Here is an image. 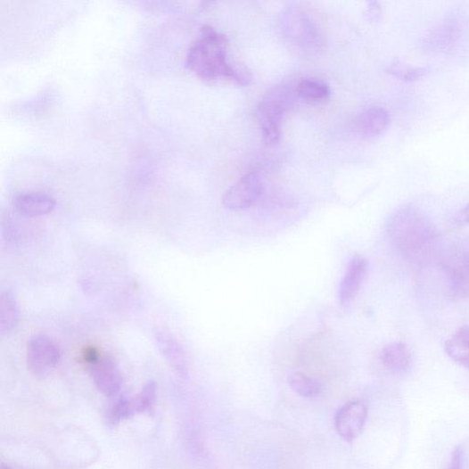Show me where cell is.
I'll return each mask as SVG.
<instances>
[{"label":"cell","mask_w":469,"mask_h":469,"mask_svg":"<svg viewBox=\"0 0 469 469\" xmlns=\"http://www.w3.org/2000/svg\"><path fill=\"white\" fill-rule=\"evenodd\" d=\"M367 416L366 405L360 399L349 401L334 418V429L345 441L356 440L363 432Z\"/></svg>","instance_id":"cell-8"},{"label":"cell","mask_w":469,"mask_h":469,"mask_svg":"<svg viewBox=\"0 0 469 469\" xmlns=\"http://www.w3.org/2000/svg\"><path fill=\"white\" fill-rule=\"evenodd\" d=\"M457 220L461 224L469 225V204L465 206L457 214Z\"/></svg>","instance_id":"cell-23"},{"label":"cell","mask_w":469,"mask_h":469,"mask_svg":"<svg viewBox=\"0 0 469 469\" xmlns=\"http://www.w3.org/2000/svg\"><path fill=\"white\" fill-rule=\"evenodd\" d=\"M380 360L389 373L404 376L411 371L413 354L406 343L391 342L381 350Z\"/></svg>","instance_id":"cell-11"},{"label":"cell","mask_w":469,"mask_h":469,"mask_svg":"<svg viewBox=\"0 0 469 469\" xmlns=\"http://www.w3.org/2000/svg\"><path fill=\"white\" fill-rule=\"evenodd\" d=\"M295 91L300 98L311 103L325 102L331 95L330 87L326 84L315 79L300 80Z\"/></svg>","instance_id":"cell-17"},{"label":"cell","mask_w":469,"mask_h":469,"mask_svg":"<svg viewBox=\"0 0 469 469\" xmlns=\"http://www.w3.org/2000/svg\"><path fill=\"white\" fill-rule=\"evenodd\" d=\"M463 466V450L460 447L454 448L451 454L450 464L447 469H462Z\"/></svg>","instance_id":"cell-22"},{"label":"cell","mask_w":469,"mask_h":469,"mask_svg":"<svg viewBox=\"0 0 469 469\" xmlns=\"http://www.w3.org/2000/svg\"><path fill=\"white\" fill-rule=\"evenodd\" d=\"M391 123V115L383 108L372 107L360 112L352 123L356 136L362 139H374L382 136Z\"/></svg>","instance_id":"cell-10"},{"label":"cell","mask_w":469,"mask_h":469,"mask_svg":"<svg viewBox=\"0 0 469 469\" xmlns=\"http://www.w3.org/2000/svg\"><path fill=\"white\" fill-rule=\"evenodd\" d=\"M20 318L21 311L15 295L12 291H3L0 295V333L3 336L17 327Z\"/></svg>","instance_id":"cell-16"},{"label":"cell","mask_w":469,"mask_h":469,"mask_svg":"<svg viewBox=\"0 0 469 469\" xmlns=\"http://www.w3.org/2000/svg\"><path fill=\"white\" fill-rule=\"evenodd\" d=\"M263 191L258 172H250L231 185L222 196V205L229 210H244L252 207Z\"/></svg>","instance_id":"cell-6"},{"label":"cell","mask_w":469,"mask_h":469,"mask_svg":"<svg viewBox=\"0 0 469 469\" xmlns=\"http://www.w3.org/2000/svg\"><path fill=\"white\" fill-rule=\"evenodd\" d=\"M156 343L163 355L176 372L181 375L187 374L188 360L184 347L169 332L160 330L155 334Z\"/></svg>","instance_id":"cell-14"},{"label":"cell","mask_w":469,"mask_h":469,"mask_svg":"<svg viewBox=\"0 0 469 469\" xmlns=\"http://www.w3.org/2000/svg\"><path fill=\"white\" fill-rule=\"evenodd\" d=\"M428 227L430 226L421 213L414 209H404L392 217L389 234L399 250H419L427 242Z\"/></svg>","instance_id":"cell-3"},{"label":"cell","mask_w":469,"mask_h":469,"mask_svg":"<svg viewBox=\"0 0 469 469\" xmlns=\"http://www.w3.org/2000/svg\"><path fill=\"white\" fill-rule=\"evenodd\" d=\"M288 383L296 394L305 398L316 397L321 391L317 380L300 373L292 374L288 378Z\"/></svg>","instance_id":"cell-18"},{"label":"cell","mask_w":469,"mask_h":469,"mask_svg":"<svg viewBox=\"0 0 469 469\" xmlns=\"http://www.w3.org/2000/svg\"><path fill=\"white\" fill-rule=\"evenodd\" d=\"M460 265L469 273V250L465 254Z\"/></svg>","instance_id":"cell-24"},{"label":"cell","mask_w":469,"mask_h":469,"mask_svg":"<svg viewBox=\"0 0 469 469\" xmlns=\"http://www.w3.org/2000/svg\"><path fill=\"white\" fill-rule=\"evenodd\" d=\"M226 47L227 39L222 33L211 26H204L187 52V69L205 81L228 80L247 86L251 82L249 75L230 63Z\"/></svg>","instance_id":"cell-1"},{"label":"cell","mask_w":469,"mask_h":469,"mask_svg":"<svg viewBox=\"0 0 469 469\" xmlns=\"http://www.w3.org/2000/svg\"><path fill=\"white\" fill-rule=\"evenodd\" d=\"M292 103V92L284 85L270 89L260 99L257 119L265 145L274 146L280 142L283 119Z\"/></svg>","instance_id":"cell-2"},{"label":"cell","mask_w":469,"mask_h":469,"mask_svg":"<svg viewBox=\"0 0 469 469\" xmlns=\"http://www.w3.org/2000/svg\"><path fill=\"white\" fill-rule=\"evenodd\" d=\"M157 399V383L150 382L144 385L141 392L133 398V406L137 413H151L153 411Z\"/></svg>","instance_id":"cell-21"},{"label":"cell","mask_w":469,"mask_h":469,"mask_svg":"<svg viewBox=\"0 0 469 469\" xmlns=\"http://www.w3.org/2000/svg\"><path fill=\"white\" fill-rule=\"evenodd\" d=\"M447 355L469 371V325L457 328L445 343Z\"/></svg>","instance_id":"cell-15"},{"label":"cell","mask_w":469,"mask_h":469,"mask_svg":"<svg viewBox=\"0 0 469 469\" xmlns=\"http://www.w3.org/2000/svg\"><path fill=\"white\" fill-rule=\"evenodd\" d=\"M15 210L26 217H40L51 213L56 207V200L41 192H26L13 198Z\"/></svg>","instance_id":"cell-12"},{"label":"cell","mask_w":469,"mask_h":469,"mask_svg":"<svg viewBox=\"0 0 469 469\" xmlns=\"http://www.w3.org/2000/svg\"><path fill=\"white\" fill-rule=\"evenodd\" d=\"M132 399L118 395L113 400L107 412V420L110 424L117 425L122 421L132 417L136 415Z\"/></svg>","instance_id":"cell-19"},{"label":"cell","mask_w":469,"mask_h":469,"mask_svg":"<svg viewBox=\"0 0 469 469\" xmlns=\"http://www.w3.org/2000/svg\"><path fill=\"white\" fill-rule=\"evenodd\" d=\"M282 27L287 38L301 49L317 52L324 44L317 24L300 7L292 6L284 12Z\"/></svg>","instance_id":"cell-4"},{"label":"cell","mask_w":469,"mask_h":469,"mask_svg":"<svg viewBox=\"0 0 469 469\" xmlns=\"http://www.w3.org/2000/svg\"><path fill=\"white\" fill-rule=\"evenodd\" d=\"M2 469H12V468L5 464H3Z\"/></svg>","instance_id":"cell-25"},{"label":"cell","mask_w":469,"mask_h":469,"mask_svg":"<svg viewBox=\"0 0 469 469\" xmlns=\"http://www.w3.org/2000/svg\"><path fill=\"white\" fill-rule=\"evenodd\" d=\"M90 374L97 390L108 397H117L122 388V376L113 357L99 355L88 365Z\"/></svg>","instance_id":"cell-7"},{"label":"cell","mask_w":469,"mask_h":469,"mask_svg":"<svg viewBox=\"0 0 469 469\" xmlns=\"http://www.w3.org/2000/svg\"><path fill=\"white\" fill-rule=\"evenodd\" d=\"M388 73L404 82H416L429 73L424 66H413L401 62H395L388 67Z\"/></svg>","instance_id":"cell-20"},{"label":"cell","mask_w":469,"mask_h":469,"mask_svg":"<svg viewBox=\"0 0 469 469\" xmlns=\"http://www.w3.org/2000/svg\"><path fill=\"white\" fill-rule=\"evenodd\" d=\"M368 272V262L361 255H355L347 265L339 288V300L349 307L358 296Z\"/></svg>","instance_id":"cell-9"},{"label":"cell","mask_w":469,"mask_h":469,"mask_svg":"<svg viewBox=\"0 0 469 469\" xmlns=\"http://www.w3.org/2000/svg\"><path fill=\"white\" fill-rule=\"evenodd\" d=\"M461 26L457 20H448L434 28L425 38V47L444 53L455 47L461 37Z\"/></svg>","instance_id":"cell-13"},{"label":"cell","mask_w":469,"mask_h":469,"mask_svg":"<svg viewBox=\"0 0 469 469\" xmlns=\"http://www.w3.org/2000/svg\"><path fill=\"white\" fill-rule=\"evenodd\" d=\"M59 345L46 334H37L28 342L29 370L37 376H45L54 370L61 360Z\"/></svg>","instance_id":"cell-5"}]
</instances>
